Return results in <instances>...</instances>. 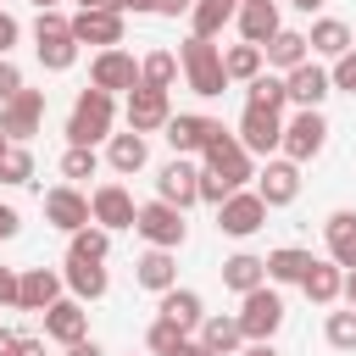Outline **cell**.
<instances>
[{
    "mask_svg": "<svg viewBox=\"0 0 356 356\" xmlns=\"http://www.w3.org/2000/svg\"><path fill=\"white\" fill-rule=\"evenodd\" d=\"M178 67H184V78H189V89L200 95V100H217L222 89H228V72H222V50L211 44V39H184V50H178Z\"/></svg>",
    "mask_w": 356,
    "mask_h": 356,
    "instance_id": "obj_1",
    "label": "cell"
},
{
    "mask_svg": "<svg viewBox=\"0 0 356 356\" xmlns=\"http://www.w3.org/2000/svg\"><path fill=\"white\" fill-rule=\"evenodd\" d=\"M111 117H117L111 95H106V89H83V95L72 100V117H67V139L95 150L100 139H111Z\"/></svg>",
    "mask_w": 356,
    "mask_h": 356,
    "instance_id": "obj_2",
    "label": "cell"
},
{
    "mask_svg": "<svg viewBox=\"0 0 356 356\" xmlns=\"http://www.w3.org/2000/svg\"><path fill=\"white\" fill-rule=\"evenodd\" d=\"M245 306H239V334H245V345H261V339H273L278 328H284V295L273 289V284H261V289H250V295H239Z\"/></svg>",
    "mask_w": 356,
    "mask_h": 356,
    "instance_id": "obj_3",
    "label": "cell"
},
{
    "mask_svg": "<svg viewBox=\"0 0 356 356\" xmlns=\"http://www.w3.org/2000/svg\"><path fill=\"white\" fill-rule=\"evenodd\" d=\"M33 50H39V67H50V72H67V67L78 61V39H72L67 17H56V11H39V22H33Z\"/></svg>",
    "mask_w": 356,
    "mask_h": 356,
    "instance_id": "obj_4",
    "label": "cell"
},
{
    "mask_svg": "<svg viewBox=\"0 0 356 356\" xmlns=\"http://www.w3.org/2000/svg\"><path fill=\"white\" fill-rule=\"evenodd\" d=\"M134 228H139V239H145L150 250H178V245L189 239V228H184V211H178V206H167V200H150V206H139Z\"/></svg>",
    "mask_w": 356,
    "mask_h": 356,
    "instance_id": "obj_5",
    "label": "cell"
},
{
    "mask_svg": "<svg viewBox=\"0 0 356 356\" xmlns=\"http://www.w3.org/2000/svg\"><path fill=\"white\" fill-rule=\"evenodd\" d=\"M328 145V122H323V111H295L289 122H284V139H278V150H284V161H312L317 150Z\"/></svg>",
    "mask_w": 356,
    "mask_h": 356,
    "instance_id": "obj_6",
    "label": "cell"
},
{
    "mask_svg": "<svg viewBox=\"0 0 356 356\" xmlns=\"http://www.w3.org/2000/svg\"><path fill=\"white\" fill-rule=\"evenodd\" d=\"M200 156H206V172H217L228 189H239L245 178H256V172H250V156H245V145H239L228 128H217V134L206 139V150H200Z\"/></svg>",
    "mask_w": 356,
    "mask_h": 356,
    "instance_id": "obj_7",
    "label": "cell"
},
{
    "mask_svg": "<svg viewBox=\"0 0 356 356\" xmlns=\"http://www.w3.org/2000/svg\"><path fill=\"white\" fill-rule=\"evenodd\" d=\"M217 228L234 234V239H250L256 228H267V206H261V195H256V189H234V195L217 206Z\"/></svg>",
    "mask_w": 356,
    "mask_h": 356,
    "instance_id": "obj_8",
    "label": "cell"
},
{
    "mask_svg": "<svg viewBox=\"0 0 356 356\" xmlns=\"http://www.w3.org/2000/svg\"><path fill=\"white\" fill-rule=\"evenodd\" d=\"M39 122H44V89H17L6 106H0V134L6 139H33L39 134Z\"/></svg>",
    "mask_w": 356,
    "mask_h": 356,
    "instance_id": "obj_9",
    "label": "cell"
},
{
    "mask_svg": "<svg viewBox=\"0 0 356 356\" xmlns=\"http://www.w3.org/2000/svg\"><path fill=\"white\" fill-rule=\"evenodd\" d=\"M89 89H106V95H117V89H139V61L117 44V50H100L95 61H89Z\"/></svg>",
    "mask_w": 356,
    "mask_h": 356,
    "instance_id": "obj_10",
    "label": "cell"
},
{
    "mask_svg": "<svg viewBox=\"0 0 356 356\" xmlns=\"http://www.w3.org/2000/svg\"><path fill=\"white\" fill-rule=\"evenodd\" d=\"M278 139H284V117H278V111H261V106H245V117H239V145H245V156H273Z\"/></svg>",
    "mask_w": 356,
    "mask_h": 356,
    "instance_id": "obj_11",
    "label": "cell"
},
{
    "mask_svg": "<svg viewBox=\"0 0 356 356\" xmlns=\"http://www.w3.org/2000/svg\"><path fill=\"white\" fill-rule=\"evenodd\" d=\"M156 200H167V206H195L200 200V167H189L184 156H172L161 172H156Z\"/></svg>",
    "mask_w": 356,
    "mask_h": 356,
    "instance_id": "obj_12",
    "label": "cell"
},
{
    "mask_svg": "<svg viewBox=\"0 0 356 356\" xmlns=\"http://www.w3.org/2000/svg\"><path fill=\"white\" fill-rule=\"evenodd\" d=\"M167 117H172V100H167V89H128V134H156V128H167Z\"/></svg>",
    "mask_w": 356,
    "mask_h": 356,
    "instance_id": "obj_13",
    "label": "cell"
},
{
    "mask_svg": "<svg viewBox=\"0 0 356 356\" xmlns=\"http://www.w3.org/2000/svg\"><path fill=\"white\" fill-rule=\"evenodd\" d=\"M89 217L111 234V228H134V217H139V206H134V195L122 189V184H100L95 195H89Z\"/></svg>",
    "mask_w": 356,
    "mask_h": 356,
    "instance_id": "obj_14",
    "label": "cell"
},
{
    "mask_svg": "<svg viewBox=\"0 0 356 356\" xmlns=\"http://www.w3.org/2000/svg\"><path fill=\"white\" fill-rule=\"evenodd\" d=\"M67 28H72L78 44H100V50H117L122 44V11H111V6L106 11H78Z\"/></svg>",
    "mask_w": 356,
    "mask_h": 356,
    "instance_id": "obj_15",
    "label": "cell"
},
{
    "mask_svg": "<svg viewBox=\"0 0 356 356\" xmlns=\"http://www.w3.org/2000/svg\"><path fill=\"white\" fill-rule=\"evenodd\" d=\"M328 89H334V83H328V72H323V67H317L312 56H306V61H300L295 72H284V100H295L300 111H317Z\"/></svg>",
    "mask_w": 356,
    "mask_h": 356,
    "instance_id": "obj_16",
    "label": "cell"
},
{
    "mask_svg": "<svg viewBox=\"0 0 356 356\" xmlns=\"http://www.w3.org/2000/svg\"><path fill=\"white\" fill-rule=\"evenodd\" d=\"M256 195H261V206H267V211H273V206H289V200L300 195V167H295V161H284V156H278V161H267V167L256 172Z\"/></svg>",
    "mask_w": 356,
    "mask_h": 356,
    "instance_id": "obj_17",
    "label": "cell"
},
{
    "mask_svg": "<svg viewBox=\"0 0 356 356\" xmlns=\"http://www.w3.org/2000/svg\"><path fill=\"white\" fill-rule=\"evenodd\" d=\"M56 300H61V273H50V267L17 273V306L22 312H50Z\"/></svg>",
    "mask_w": 356,
    "mask_h": 356,
    "instance_id": "obj_18",
    "label": "cell"
},
{
    "mask_svg": "<svg viewBox=\"0 0 356 356\" xmlns=\"http://www.w3.org/2000/svg\"><path fill=\"white\" fill-rule=\"evenodd\" d=\"M44 334H50L56 345H78V339H89V312H83V300L61 295V300L44 312Z\"/></svg>",
    "mask_w": 356,
    "mask_h": 356,
    "instance_id": "obj_19",
    "label": "cell"
},
{
    "mask_svg": "<svg viewBox=\"0 0 356 356\" xmlns=\"http://www.w3.org/2000/svg\"><path fill=\"white\" fill-rule=\"evenodd\" d=\"M44 217L61 228V234H78V228H89L95 217H89V200L72 189V184H61V189H50L44 195Z\"/></svg>",
    "mask_w": 356,
    "mask_h": 356,
    "instance_id": "obj_20",
    "label": "cell"
},
{
    "mask_svg": "<svg viewBox=\"0 0 356 356\" xmlns=\"http://www.w3.org/2000/svg\"><path fill=\"white\" fill-rule=\"evenodd\" d=\"M234 22H239V33H245V44H267L284 22H278V6L273 0H239V11H234Z\"/></svg>",
    "mask_w": 356,
    "mask_h": 356,
    "instance_id": "obj_21",
    "label": "cell"
},
{
    "mask_svg": "<svg viewBox=\"0 0 356 356\" xmlns=\"http://www.w3.org/2000/svg\"><path fill=\"white\" fill-rule=\"evenodd\" d=\"M222 122H211V117H195V111H178V117H167V145L178 150V156H189V150H206V139L217 134Z\"/></svg>",
    "mask_w": 356,
    "mask_h": 356,
    "instance_id": "obj_22",
    "label": "cell"
},
{
    "mask_svg": "<svg viewBox=\"0 0 356 356\" xmlns=\"http://www.w3.org/2000/svg\"><path fill=\"white\" fill-rule=\"evenodd\" d=\"M323 239H328V261L339 273H350L356 267V211H334L323 222Z\"/></svg>",
    "mask_w": 356,
    "mask_h": 356,
    "instance_id": "obj_23",
    "label": "cell"
},
{
    "mask_svg": "<svg viewBox=\"0 0 356 356\" xmlns=\"http://www.w3.org/2000/svg\"><path fill=\"white\" fill-rule=\"evenodd\" d=\"M61 284L72 289V300H100V295L111 289V278H106V267H100V261H72V256H67Z\"/></svg>",
    "mask_w": 356,
    "mask_h": 356,
    "instance_id": "obj_24",
    "label": "cell"
},
{
    "mask_svg": "<svg viewBox=\"0 0 356 356\" xmlns=\"http://www.w3.org/2000/svg\"><path fill=\"white\" fill-rule=\"evenodd\" d=\"M261 61H267V67H278V72H295V67L306 61V33H295V28H278V33L261 44Z\"/></svg>",
    "mask_w": 356,
    "mask_h": 356,
    "instance_id": "obj_25",
    "label": "cell"
},
{
    "mask_svg": "<svg viewBox=\"0 0 356 356\" xmlns=\"http://www.w3.org/2000/svg\"><path fill=\"white\" fill-rule=\"evenodd\" d=\"M134 278H139L145 289L167 295V289L178 284V261H172V250H145V256L134 261Z\"/></svg>",
    "mask_w": 356,
    "mask_h": 356,
    "instance_id": "obj_26",
    "label": "cell"
},
{
    "mask_svg": "<svg viewBox=\"0 0 356 356\" xmlns=\"http://www.w3.org/2000/svg\"><path fill=\"white\" fill-rule=\"evenodd\" d=\"M222 284H228L234 295H250V289H261V284H267V261H261V256H250V250H239V256H228V261H222Z\"/></svg>",
    "mask_w": 356,
    "mask_h": 356,
    "instance_id": "obj_27",
    "label": "cell"
},
{
    "mask_svg": "<svg viewBox=\"0 0 356 356\" xmlns=\"http://www.w3.org/2000/svg\"><path fill=\"white\" fill-rule=\"evenodd\" d=\"M300 289H306V300H317V306H334V300H339V289H345V273H339L334 261H317V256H312V267H306Z\"/></svg>",
    "mask_w": 356,
    "mask_h": 356,
    "instance_id": "obj_28",
    "label": "cell"
},
{
    "mask_svg": "<svg viewBox=\"0 0 356 356\" xmlns=\"http://www.w3.org/2000/svg\"><path fill=\"white\" fill-rule=\"evenodd\" d=\"M200 345H206L211 356H234V350H245L239 317H200Z\"/></svg>",
    "mask_w": 356,
    "mask_h": 356,
    "instance_id": "obj_29",
    "label": "cell"
},
{
    "mask_svg": "<svg viewBox=\"0 0 356 356\" xmlns=\"http://www.w3.org/2000/svg\"><path fill=\"white\" fill-rule=\"evenodd\" d=\"M306 50H317V56H334V61H339V56L350 50V28H345L339 17H317V22H312V33H306Z\"/></svg>",
    "mask_w": 356,
    "mask_h": 356,
    "instance_id": "obj_30",
    "label": "cell"
},
{
    "mask_svg": "<svg viewBox=\"0 0 356 356\" xmlns=\"http://www.w3.org/2000/svg\"><path fill=\"white\" fill-rule=\"evenodd\" d=\"M261 261H267V284H300L306 267H312V250L284 245V250H273V256H261Z\"/></svg>",
    "mask_w": 356,
    "mask_h": 356,
    "instance_id": "obj_31",
    "label": "cell"
},
{
    "mask_svg": "<svg viewBox=\"0 0 356 356\" xmlns=\"http://www.w3.org/2000/svg\"><path fill=\"white\" fill-rule=\"evenodd\" d=\"M239 11V0H195L189 6V28H195V39H217L222 33V22Z\"/></svg>",
    "mask_w": 356,
    "mask_h": 356,
    "instance_id": "obj_32",
    "label": "cell"
},
{
    "mask_svg": "<svg viewBox=\"0 0 356 356\" xmlns=\"http://www.w3.org/2000/svg\"><path fill=\"white\" fill-rule=\"evenodd\" d=\"M106 161H111L117 172H139V167L150 161V145H145V134H111V145H106Z\"/></svg>",
    "mask_w": 356,
    "mask_h": 356,
    "instance_id": "obj_33",
    "label": "cell"
},
{
    "mask_svg": "<svg viewBox=\"0 0 356 356\" xmlns=\"http://www.w3.org/2000/svg\"><path fill=\"white\" fill-rule=\"evenodd\" d=\"M161 317H167V323H178V328L189 334V328H200V317H206V312H200V295H195V289H178V284H172V289L161 295Z\"/></svg>",
    "mask_w": 356,
    "mask_h": 356,
    "instance_id": "obj_34",
    "label": "cell"
},
{
    "mask_svg": "<svg viewBox=\"0 0 356 356\" xmlns=\"http://www.w3.org/2000/svg\"><path fill=\"white\" fill-rule=\"evenodd\" d=\"M172 78H178V56L172 50H150L139 61V83L145 89H172Z\"/></svg>",
    "mask_w": 356,
    "mask_h": 356,
    "instance_id": "obj_35",
    "label": "cell"
},
{
    "mask_svg": "<svg viewBox=\"0 0 356 356\" xmlns=\"http://www.w3.org/2000/svg\"><path fill=\"white\" fill-rule=\"evenodd\" d=\"M245 106H261V111H284L289 100H284V78L278 72H256L250 78V100Z\"/></svg>",
    "mask_w": 356,
    "mask_h": 356,
    "instance_id": "obj_36",
    "label": "cell"
},
{
    "mask_svg": "<svg viewBox=\"0 0 356 356\" xmlns=\"http://www.w3.org/2000/svg\"><path fill=\"white\" fill-rule=\"evenodd\" d=\"M222 72L239 78V83H250V78L261 72V50H256V44H234V50H222Z\"/></svg>",
    "mask_w": 356,
    "mask_h": 356,
    "instance_id": "obj_37",
    "label": "cell"
},
{
    "mask_svg": "<svg viewBox=\"0 0 356 356\" xmlns=\"http://www.w3.org/2000/svg\"><path fill=\"white\" fill-rule=\"evenodd\" d=\"M106 250H111V234L106 228H78L72 234V261H106Z\"/></svg>",
    "mask_w": 356,
    "mask_h": 356,
    "instance_id": "obj_38",
    "label": "cell"
},
{
    "mask_svg": "<svg viewBox=\"0 0 356 356\" xmlns=\"http://www.w3.org/2000/svg\"><path fill=\"white\" fill-rule=\"evenodd\" d=\"M33 178V156L22 145H6L0 150V184H28Z\"/></svg>",
    "mask_w": 356,
    "mask_h": 356,
    "instance_id": "obj_39",
    "label": "cell"
},
{
    "mask_svg": "<svg viewBox=\"0 0 356 356\" xmlns=\"http://www.w3.org/2000/svg\"><path fill=\"white\" fill-rule=\"evenodd\" d=\"M145 339H150V350H156V356H172V350H178V345H184V339H189V334H184V328H178V323H167V317H156V323H150V334H145Z\"/></svg>",
    "mask_w": 356,
    "mask_h": 356,
    "instance_id": "obj_40",
    "label": "cell"
},
{
    "mask_svg": "<svg viewBox=\"0 0 356 356\" xmlns=\"http://www.w3.org/2000/svg\"><path fill=\"white\" fill-rule=\"evenodd\" d=\"M328 345L334 350H356V312H328Z\"/></svg>",
    "mask_w": 356,
    "mask_h": 356,
    "instance_id": "obj_41",
    "label": "cell"
},
{
    "mask_svg": "<svg viewBox=\"0 0 356 356\" xmlns=\"http://www.w3.org/2000/svg\"><path fill=\"white\" fill-rule=\"evenodd\" d=\"M95 167H100V156H95L89 145H72V150L61 156V172H67V178H95Z\"/></svg>",
    "mask_w": 356,
    "mask_h": 356,
    "instance_id": "obj_42",
    "label": "cell"
},
{
    "mask_svg": "<svg viewBox=\"0 0 356 356\" xmlns=\"http://www.w3.org/2000/svg\"><path fill=\"white\" fill-rule=\"evenodd\" d=\"M328 83H334V89H345V95H356V44H350V50H345V56L334 61Z\"/></svg>",
    "mask_w": 356,
    "mask_h": 356,
    "instance_id": "obj_43",
    "label": "cell"
},
{
    "mask_svg": "<svg viewBox=\"0 0 356 356\" xmlns=\"http://www.w3.org/2000/svg\"><path fill=\"white\" fill-rule=\"evenodd\" d=\"M228 195H234V189H228L217 172H206V167H200V200H206V206H222Z\"/></svg>",
    "mask_w": 356,
    "mask_h": 356,
    "instance_id": "obj_44",
    "label": "cell"
},
{
    "mask_svg": "<svg viewBox=\"0 0 356 356\" xmlns=\"http://www.w3.org/2000/svg\"><path fill=\"white\" fill-rule=\"evenodd\" d=\"M17 89H22V72H17V67H11L6 56H0V106H6V100H11Z\"/></svg>",
    "mask_w": 356,
    "mask_h": 356,
    "instance_id": "obj_45",
    "label": "cell"
},
{
    "mask_svg": "<svg viewBox=\"0 0 356 356\" xmlns=\"http://www.w3.org/2000/svg\"><path fill=\"white\" fill-rule=\"evenodd\" d=\"M17 33H22V28H17V17H11V11H0V56L17 44Z\"/></svg>",
    "mask_w": 356,
    "mask_h": 356,
    "instance_id": "obj_46",
    "label": "cell"
},
{
    "mask_svg": "<svg viewBox=\"0 0 356 356\" xmlns=\"http://www.w3.org/2000/svg\"><path fill=\"white\" fill-rule=\"evenodd\" d=\"M11 356H44V339H33V334H17Z\"/></svg>",
    "mask_w": 356,
    "mask_h": 356,
    "instance_id": "obj_47",
    "label": "cell"
},
{
    "mask_svg": "<svg viewBox=\"0 0 356 356\" xmlns=\"http://www.w3.org/2000/svg\"><path fill=\"white\" fill-rule=\"evenodd\" d=\"M0 306H17V273L0 267Z\"/></svg>",
    "mask_w": 356,
    "mask_h": 356,
    "instance_id": "obj_48",
    "label": "cell"
},
{
    "mask_svg": "<svg viewBox=\"0 0 356 356\" xmlns=\"http://www.w3.org/2000/svg\"><path fill=\"white\" fill-rule=\"evenodd\" d=\"M22 228V217H17V206H0V239H11Z\"/></svg>",
    "mask_w": 356,
    "mask_h": 356,
    "instance_id": "obj_49",
    "label": "cell"
},
{
    "mask_svg": "<svg viewBox=\"0 0 356 356\" xmlns=\"http://www.w3.org/2000/svg\"><path fill=\"white\" fill-rule=\"evenodd\" d=\"M67 356H106L95 339H78V345H67Z\"/></svg>",
    "mask_w": 356,
    "mask_h": 356,
    "instance_id": "obj_50",
    "label": "cell"
},
{
    "mask_svg": "<svg viewBox=\"0 0 356 356\" xmlns=\"http://www.w3.org/2000/svg\"><path fill=\"white\" fill-rule=\"evenodd\" d=\"M189 6H195V0H156V11H161V17H178V11H189Z\"/></svg>",
    "mask_w": 356,
    "mask_h": 356,
    "instance_id": "obj_51",
    "label": "cell"
},
{
    "mask_svg": "<svg viewBox=\"0 0 356 356\" xmlns=\"http://www.w3.org/2000/svg\"><path fill=\"white\" fill-rule=\"evenodd\" d=\"M111 11H156V0H111Z\"/></svg>",
    "mask_w": 356,
    "mask_h": 356,
    "instance_id": "obj_52",
    "label": "cell"
},
{
    "mask_svg": "<svg viewBox=\"0 0 356 356\" xmlns=\"http://www.w3.org/2000/svg\"><path fill=\"white\" fill-rule=\"evenodd\" d=\"M172 356H211V350H206V345H200V339H184V345H178V350H172Z\"/></svg>",
    "mask_w": 356,
    "mask_h": 356,
    "instance_id": "obj_53",
    "label": "cell"
},
{
    "mask_svg": "<svg viewBox=\"0 0 356 356\" xmlns=\"http://www.w3.org/2000/svg\"><path fill=\"white\" fill-rule=\"evenodd\" d=\"M239 356H278V350H273V339H261V345H245Z\"/></svg>",
    "mask_w": 356,
    "mask_h": 356,
    "instance_id": "obj_54",
    "label": "cell"
},
{
    "mask_svg": "<svg viewBox=\"0 0 356 356\" xmlns=\"http://www.w3.org/2000/svg\"><path fill=\"white\" fill-rule=\"evenodd\" d=\"M339 295H345V300H350V312H356V267L345 273V289H339Z\"/></svg>",
    "mask_w": 356,
    "mask_h": 356,
    "instance_id": "obj_55",
    "label": "cell"
},
{
    "mask_svg": "<svg viewBox=\"0 0 356 356\" xmlns=\"http://www.w3.org/2000/svg\"><path fill=\"white\" fill-rule=\"evenodd\" d=\"M11 345H17V328H0V356H11Z\"/></svg>",
    "mask_w": 356,
    "mask_h": 356,
    "instance_id": "obj_56",
    "label": "cell"
},
{
    "mask_svg": "<svg viewBox=\"0 0 356 356\" xmlns=\"http://www.w3.org/2000/svg\"><path fill=\"white\" fill-rule=\"evenodd\" d=\"M111 0H78V11H106Z\"/></svg>",
    "mask_w": 356,
    "mask_h": 356,
    "instance_id": "obj_57",
    "label": "cell"
},
{
    "mask_svg": "<svg viewBox=\"0 0 356 356\" xmlns=\"http://www.w3.org/2000/svg\"><path fill=\"white\" fill-rule=\"evenodd\" d=\"M289 6H295V11H317L323 0H289Z\"/></svg>",
    "mask_w": 356,
    "mask_h": 356,
    "instance_id": "obj_58",
    "label": "cell"
},
{
    "mask_svg": "<svg viewBox=\"0 0 356 356\" xmlns=\"http://www.w3.org/2000/svg\"><path fill=\"white\" fill-rule=\"evenodd\" d=\"M33 6H39V11H56V0H33Z\"/></svg>",
    "mask_w": 356,
    "mask_h": 356,
    "instance_id": "obj_59",
    "label": "cell"
},
{
    "mask_svg": "<svg viewBox=\"0 0 356 356\" xmlns=\"http://www.w3.org/2000/svg\"><path fill=\"white\" fill-rule=\"evenodd\" d=\"M6 145H11V139H6V134H0V150H6Z\"/></svg>",
    "mask_w": 356,
    "mask_h": 356,
    "instance_id": "obj_60",
    "label": "cell"
}]
</instances>
